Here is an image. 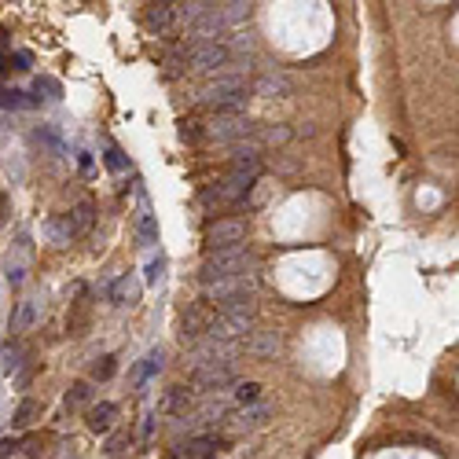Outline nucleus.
<instances>
[{
  "mask_svg": "<svg viewBox=\"0 0 459 459\" xmlns=\"http://www.w3.org/2000/svg\"><path fill=\"white\" fill-rule=\"evenodd\" d=\"M254 265H258V254L243 243V247H232V250L206 254V261L199 269V280H202V287H210L217 280H232V276H250Z\"/></svg>",
  "mask_w": 459,
  "mask_h": 459,
  "instance_id": "f257e3e1",
  "label": "nucleus"
},
{
  "mask_svg": "<svg viewBox=\"0 0 459 459\" xmlns=\"http://www.w3.org/2000/svg\"><path fill=\"white\" fill-rule=\"evenodd\" d=\"M243 100H247V81H243V74H217V78L210 85H202V92H199V103L213 107L217 114H236Z\"/></svg>",
  "mask_w": 459,
  "mask_h": 459,
  "instance_id": "f03ea898",
  "label": "nucleus"
},
{
  "mask_svg": "<svg viewBox=\"0 0 459 459\" xmlns=\"http://www.w3.org/2000/svg\"><path fill=\"white\" fill-rule=\"evenodd\" d=\"M254 320H258V309H254V302L232 305V309H224L221 316H213V324H210L206 335L217 342V346H228V342L250 335V331H254Z\"/></svg>",
  "mask_w": 459,
  "mask_h": 459,
  "instance_id": "7ed1b4c3",
  "label": "nucleus"
},
{
  "mask_svg": "<svg viewBox=\"0 0 459 459\" xmlns=\"http://www.w3.org/2000/svg\"><path fill=\"white\" fill-rule=\"evenodd\" d=\"M184 63L206 74H224V67H232V48L224 41H206V45H188Z\"/></svg>",
  "mask_w": 459,
  "mask_h": 459,
  "instance_id": "20e7f679",
  "label": "nucleus"
},
{
  "mask_svg": "<svg viewBox=\"0 0 459 459\" xmlns=\"http://www.w3.org/2000/svg\"><path fill=\"white\" fill-rule=\"evenodd\" d=\"M254 287H258L254 272H250V276H232V280H217V283H210V287H206V302L221 305V309L243 305V302H250Z\"/></svg>",
  "mask_w": 459,
  "mask_h": 459,
  "instance_id": "39448f33",
  "label": "nucleus"
},
{
  "mask_svg": "<svg viewBox=\"0 0 459 459\" xmlns=\"http://www.w3.org/2000/svg\"><path fill=\"white\" fill-rule=\"evenodd\" d=\"M254 180H258V177H250V173H228L221 184H213V188L202 191V202H206V206H236V202L247 199V191L254 188Z\"/></svg>",
  "mask_w": 459,
  "mask_h": 459,
  "instance_id": "423d86ee",
  "label": "nucleus"
},
{
  "mask_svg": "<svg viewBox=\"0 0 459 459\" xmlns=\"http://www.w3.org/2000/svg\"><path fill=\"white\" fill-rule=\"evenodd\" d=\"M247 243V221L232 217V221H217L206 228V250L217 254V250H232V247H243Z\"/></svg>",
  "mask_w": 459,
  "mask_h": 459,
  "instance_id": "0eeeda50",
  "label": "nucleus"
},
{
  "mask_svg": "<svg viewBox=\"0 0 459 459\" xmlns=\"http://www.w3.org/2000/svg\"><path fill=\"white\" fill-rule=\"evenodd\" d=\"M250 133H254V125L243 118V114H217V118L206 125L202 136H210V140H217V144H236V140H243V136H250Z\"/></svg>",
  "mask_w": 459,
  "mask_h": 459,
  "instance_id": "6e6552de",
  "label": "nucleus"
},
{
  "mask_svg": "<svg viewBox=\"0 0 459 459\" xmlns=\"http://www.w3.org/2000/svg\"><path fill=\"white\" fill-rule=\"evenodd\" d=\"M191 382H195L199 390H224L236 382V368H232V360H213V364H199L191 371Z\"/></svg>",
  "mask_w": 459,
  "mask_h": 459,
  "instance_id": "1a4fd4ad",
  "label": "nucleus"
},
{
  "mask_svg": "<svg viewBox=\"0 0 459 459\" xmlns=\"http://www.w3.org/2000/svg\"><path fill=\"white\" fill-rule=\"evenodd\" d=\"M210 324H213L210 305H206V302L191 305L188 313H184V320H180V342H199V338L210 331Z\"/></svg>",
  "mask_w": 459,
  "mask_h": 459,
  "instance_id": "9d476101",
  "label": "nucleus"
},
{
  "mask_svg": "<svg viewBox=\"0 0 459 459\" xmlns=\"http://www.w3.org/2000/svg\"><path fill=\"white\" fill-rule=\"evenodd\" d=\"M221 448H224V441H217V437H191L180 448H173L169 459H217Z\"/></svg>",
  "mask_w": 459,
  "mask_h": 459,
  "instance_id": "9b49d317",
  "label": "nucleus"
},
{
  "mask_svg": "<svg viewBox=\"0 0 459 459\" xmlns=\"http://www.w3.org/2000/svg\"><path fill=\"white\" fill-rule=\"evenodd\" d=\"M243 349H247V357L269 360V357H276V349H280V335H276V331H250Z\"/></svg>",
  "mask_w": 459,
  "mask_h": 459,
  "instance_id": "f8f14e48",
  "label": "nucleus"
},
{
  "mask_svg": "<svg viewBox=\"0 0 459 459\" xmlns=\"http://www.w3.org/2000/svg\"><path fill=\"white\" fill-rule=\"evenodd\" d=\"M291 78H287L283 70H269V74H261L258 81H254V92L258 96H269V100H283V96H291Z\"/></svg>",
  "mask_w": 459,
  "mask_h": 459,
  "instance_id": "ddd939ff",
  "label": "nucleus"
},
{
  "mask_svg": "<svg viewBox=\"0 0 459 459\" xmlns=\"http://www.w3.org/2000/svg\"><path fill=\"white\" fill-rule=\"evenodd\" d=\"M173 19H177V4H147L144 26H147V34H166L173 26Z\"/></svg>",
  "mask_w": 459,
  "mask_h": 459,
  "instance_id": "4468645a",
  "label": "nucleus"
},
{
  "mask_svg": "<svg viewBox=\"0 0 459 459\" xmlns=\"http://www.w3.org/2000/svg\"><path fill=\"white\" fill-rule=\"evenodd\" d=\"M92 217H96V206L89 199H81L78 206H74L70 213H67V224H70V232H74V239L78 236H85V232L92 228Z\"/></svg>",
  "mask_w": 459,
  "mask_h": 459,
  "instance_id": "2eb2a0df",
  "label": "nucleus"
},
{
  "mask_svg": "<svg viewBox=\"0 0 459 459\" xmlns=\"http://www.w3.org/2000/svg\"><path fill=\"white\" fill-rule=\"evenodd\" d=\"M111 302H114V305H136V302H140V280H133V276H122V280H114Z\"/></svg>",
  "mask_w": 459,
  "mask_h": 459,
  "instance_id": "dca6fc26",
  "label": "nucleus"
},
{
  "mask_svg": "<svg viewBox=\"0 0 459 459\" xmlns=\"http://www.w3.org/2000/svg\"><path fill=\"white\" fill-rule=\"evenodd\" d=\"M191 401H195V393H191L188 386H173L166 393V401H162V412L166 415H184L191 408Z\"/></svg>",
  "mask_w": 459,
  "mask_h": 459,
  "instance_id": "f3484780",
  "label": "nucleus"
},
{
  "mask_svg": "<svg viewBox=\"0 0 459 459\" xmlns=\"http://www.w3.org/2000/svg\"><path fill=\"white\" fill-rule=\"evenodd\" d=\"M114 415H118V404L103 401V404H96V408L89 412V426H92L96 434H107L114 426Z\"/></svg>",
  "mask_w": 459,
  "mask_h": 459,
  "instance_id": "a211bd4d",
  "label": "nucleus"
},
{
  "mask_svg": "<svg viewBox=\"0 0 459 459\" xmlns=\"http://www.w3.org/2000/svg\"><path fill=\"white\" fill-rule=\"evenodd\" d=\"M136 236H140L144 247H155V243H158V221H155L147 210L136 213Z\"/></svg>",
  "mask_w": 459,
  "mask_h": 459,
  "instance_id": "6ab92c4d",
  "label": "nucleus"
},
{
  "mask_svg": "<svg viewBox=\"0 0 459 459\" xmlns=\"http://www.w3.org/2000/svg\"><path fill=\"white\" fill-rule=\"evenodd\" d=\"M37 415H41V404H37L34 397H26V401L15 408V419H12V426H15V430H26V426L34 423Z\"/></svg>",
  "mask_w": 459,
  "mask_h": 459,
  "instance_id": "aec40b11",
  "label": "nucleus"
},
{
  "mask_svg": "<svg viewBox=\"0 0 459 459\" xmlns=\"http://www.w3.org/2000/svg\"><path fill=\"white\" fill-rule=\"evenodd\" d=\"M162 364H166V360H162V349H151V353L144 357V364L136 368V379L144 382L147 375H155V371H162Z\"/></svg>",
  "mask_w": 459,
  "mask_h": 459,
  "instance_id": "412c9836",
  "label": "nucleus"
},
{
  "mask_svg": "<svg viewBox=\"0 0 459 459\" xmlns=\"http://www.w3.org/2000/svg\"><path fill=\"white\" fill-rule=\"evenodd\" d=\"M34 92H37V100L45 96V100H59L63 96V85L56 81V78H37L34 81Z\"/></svg>",
  "mask_w": 459,
  "mask_h": 459,
  "instance_id": "4be33fe9",
  "label": "nucleus"
},
{
  "mask_svg": "<svg viewBox=\"0 0 459 459\" xmlns=\"http://www.w3.org/2000/svg\"><path fill=\"white\" fill-rule=\"evenodd\" d=\"M103 162H107V169H111V173H122V169L129 166V158L122 155V147H118V144H107V155H103Z\"/></svg>",
  "mask_w": 459,
  "mask_h": 459,
  "instance_id": "5701e85b",
  "label": "nucleus"
},
{
  "mask_svg": "<svg viewBox=\"0 0 459 459\" xmlns=\"http://www.w3.org/2000/svg\"><path fill=\"white\" fill-rule=\"evenodd\" d=\"M34 324H37V302H23V309L15 316V331H30Z\"/></svg>",
  "mask_w": 459,
  "mask_h": 459,
  "instance_id": "b1692460",
  "label": "nucleus"
},
{
  "mask_svg": "<svg viewBox=\"0 0 459 459\" xmlns=\"http://www.w3.org/2000/svg\"><path fill=\"white\" fill-rule=\"evenodd\" d=\"M206 12H210V4H202V0H191V4H177V15L184 19L188 26L195 23L199 15H206Z\"/></svg>",
  "mask_w": 459,
  "mask_h": 459,
  "instance_id": "393cba45",
  "label": "nucleus"
},
{
  "mask_svg": "<svg viewBox=\"0 0 459 459\" xmlns=\"http://www.w3.org/2000/svg\"><path fill=\"white\" fill-rule=\"evenodd\" d=\"M89 397H92V386H89V382H74L70 393H67V408H81Z\"/></svg>",
  "mask_w": 459,
  "mask_h": 459,
  "instance_id": "a878e982",
  "label": "nucleus"
},
{
  "mask_svg": "<svg viewBox=\"0 0 459 459\" xmlns=\"http://www.w3.org/2000/svg\"><path fill=\"white\" fill-rule=\"evenodd\" d=\"M67 327H70V335H85V327H89V313H85V305H78V313H70Z\"/></svg>",
  "mask_w": 459,
  "mask_h": 459,
  "instance_id": "bb28decb",
  "label": "nucleus"
},
{
  "mask_svg": "<svg viewBox=\"0 0 459 459\" xmlns=\"http://www.w3.org/2000/svg\"><path fill=\"white\" fill-rule=\"evenodd\" d=\"M287 140H291V129H283V125H280V129H265V136H261V140H258V147H265V144H287Z\"/></svg>",
  "mask_w": 459,
  "mask_h": 459,
  "instance_id": "cd10ccee",
  "label": "nucleus"
},
{
  "mask_svg": "<svg viewBox=\"0 0 459 459\" xmlns=\"http://www.w3.org/2000/svg\"><path fill=\"white\" fill-rule=\"evenodd\" d=\"M114 368H118V364H114V357H100V364H96V368H92V379H100V382H107V379H111V375H114Z\"/></svg>",
  "mask_w": 459,
  "mask_h": 459,
  "instance_id": "c85d7f7f",
  "label": "nucleus"
},
{
  "mask_svg": "<svg viewBox=\"0 0 459 459\" xmlns=\"http://www.w3.org/2000/svg\"><path fill=\"white\" fill-rule=\"evenodd\" d=\"M184 52H173V56H166V78H177L180 70H184Z\"/></svg>",
  "mask_w": 459,
  "mask_h": 459,
  "instance_id": "c756f323",
  "label": "nucleus"
},
{
  "mask_svg": "<svg viewBox=\"0 0 459 459\" xmlns=\"http://www.w3.org/2000/svg\"><path fill=\"white\" fill-rule=\"evenodd\" d=\"M125 445H129V434H125V430H122V434H114L111 441H107V456H118Z\"/></svg>",
  "mask_w": 459,
  "mask_h": 459,
  "instance_id": "7c9ffc66",
  "label": "nucleus"
},
{
  "mask_svg": "<svg viewBox=\"0 0 459 459\" xmlns=\"http://www.w3.org/2000/svg\"><path fill=\"white\" fill-rule=\"evenodd\" d=\"M261 397V386H258V382H243V386H239V401L243 404H247V401H258Z\"/></svg>",
  "mask_w": 459,
  "mask_h": 459,
  "instance_id": "2f4dec72",
  "label": "nucleus"
},
{
  "mask_svg": "<svg viewBox=\"0 0 459 459\" xmlns=\"http://www.w3.org/2000/svg\"><path fill=\"white\" fill-rule=\"evenodd\" d=\"M180 136H184L188 144H199V140H202V129H199V122H184V129H180Z\"/></svg>",
  "mask_w": 459,
  "mask_h": 459,
  "instance_id": "473e14b6",
  "label": "nucleus"
},
{
  "mask_svg": "<svg viewBox=\"0 0 459 459\" xmlns=\"http://www.w3.org/2000/svg\"><path fill=\"white\" fill-rule=\"evenodd\" d=\"M162 269H166V258L158 254V258L147 265V283H158V276H162Z\"/></svg>",
  "mask_w": 459,
  "mask_h": 459,
  "instance_id": "72a5a7b5",
  "label": "nucleus"
},
{
  "mask_svg": "<svg viewBox=\"0 0 459 459\" xmlns=\"http://www.w3.org/2000/svg\"><path fill=\"white\" fill-rule=\"evenodd\" d=\"M15 448H19V437H4V441H0V459L15 456Z\"/></svg>",
  "mask_w": 459,
  "mask_h": 459,
  "instance_id": "f704fd0d",
  "label": "nucleus"
},
{
  "mask_svg": "<svg viewBox=\"0 0 459 459\" xmlns=\"http://www.w3.org/2000/svg\"><path fill=\"white\" fill-rule=\"evenodd\" d=\"M8 213H12V195H8V191H0V224L8 221Z\"/></svg>",
  "mask_w": 459,
  "mask_h": 459,
  "instance_id": "c9c22d12",
  "label": "nucleus"
}]
</instances>
